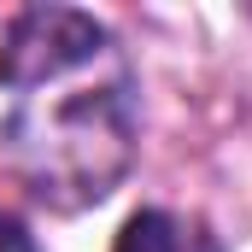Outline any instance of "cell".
<instances>
[{
	"instance_id": "cell-1",
	"label": "cell",
	"mask_w": 252,
	"mask_h": 252,
	"mask_svg": "<svg viewBox=\"0 0 252 252\" xmlns=\"http://www.w3.org/2000/svg\"><path fill=\"white\" fill-rule=\"evenodd\" d=\"M0 88L18 94L6 141L35 188H76L70 205L112 193L135 141V82L100 18L76 6L18 12L0 47Z\"/></svg>"
},
{
	"instance_id": "cell-2",
	"label": "cell",
	"mask_w": 252,
	"mask_h": 252,
	"mask_svg": "<svg viewBox=\"0 0 252 252\" xmlns=\"http://www.w3.org/2000/svg\"><path fill=\"white\" fill-rule=\"evenodd\" d=\"M118 252H223V247H217L211 235L188 229L176 211H158V205H147V211H135V217L124 223Z\"/></svg>"
},
{
	"instance_id": "cell-3",
	"label": "cell",
	"mask_w": 252,
	"mask_h": 252,
	"mask_svg": "<svg viewBox=\"0 0 252 252\" xmlns=\"http://www.w3.org/2000/svg\"><path fill=\"white\" fill-rule=\"evenodd\" d=\"M0 252H35V235L18 217H6V211H0Z\"/></svg>"
}]
</instances>
